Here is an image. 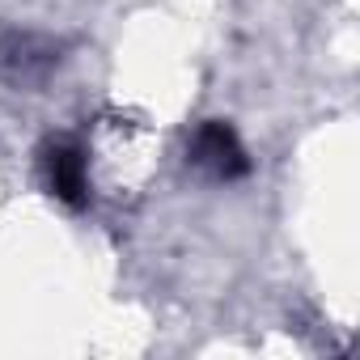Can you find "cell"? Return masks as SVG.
I'll return each mask as SVG.
<instances>
[{
    "instance_id": "cell-1",
    "label": "cell",
    "mask_w": 360,
    "mask_h": 360,
    "mask_svg": "<svg viewBox=\"0 0 360 360\" xmlns=\"http://www.w3.org/2000/svg\"><path fill=\"white\" fill-rule=\"evenodd\" d=\"M191 161L200 169H208L221 183H238V178L250 174V153L242 144V136L225 123V119H208L195 140H191Z\"/></svg>"
},
{
    "instance_id": "cell-2",
    "label": "cell",
    "mask_w": 360,
    "mask_h": 360,
    "mask_svg": "<svg viewBox=\"0 0 360 360\" xmlns=\"http://www.w3.org/2000/svg\"><path fill=\"white\" fill-rule=\"evenodd\" d=\"M43 178H47V191L64 208L89 204V165H85V148L77 140H47L43 144Z\"/></svg>"
},
{
    "instance_id": "cell-3",
    "label": "cell",
    "mask_w": 360,
    "mask_h": 360,
    "mask_svg": "<svg viewBox=\"0 0 360 360\" xmlns=\"http://www.w3.org/2000/svg\"><path fill=\"white\" fill-rule=\"evenodd\" d=\"M56 64H60L56 43H47L39 34H18L13 30V34L0 39V68L9 77H18V81H34V77L51 72Z\"/></svg>"
}]
</instances>
